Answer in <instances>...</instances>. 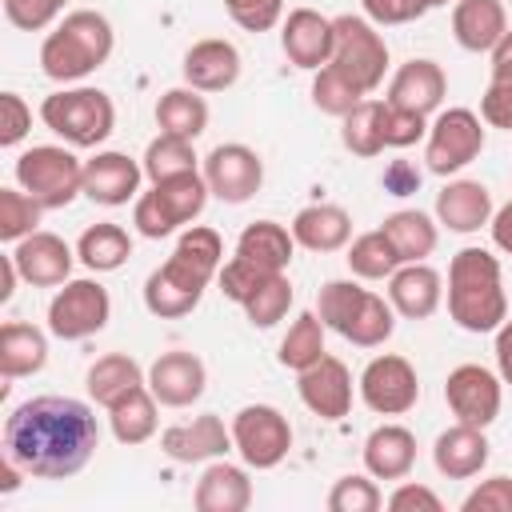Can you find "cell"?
<instances>
[{
  "label": "cell",
  "mask_w": 512,
  "mask_h": 512,
  "mask_svg": "<svg viewBox=\"0 0 512 512\" xmlns=\"http://www.w3.org/2000/svg\"><path fill=\"white\" fill-rule=\"evenodd\" d=\"M32 132V108L24 104L20 92H0V144L16 148Z\"/></svg>",
  "instance_id": "obj_53"
},
{
  "label": "cell",
  "mask_w": 512,
  "mask_h": 512,
  "mask_svg": "<svg viewBox=\"0 0 512 512\" xmlns=\"http://www.w3.org/2000/svg\"><path fill=\"white\" fill-rule=\"evenodd\" d=\"M40 120L48 132H56L68 148H100L116 128V104L100 88H60L44 96Z\"/></svg>",
  "instance_id": "obj_4"
},
{
  "label": "cell",
  "mask_w": 512,
  "mask_h": 512,
  "mask_svg": "<svg viewBox=\"0 0 512 512\" xmlns=\"http://www.w3.org/2000/svg\"><path fill=\"white\" fill-rule=\"evenodd\" d=\"M488 232H492V244H496L500 252H508V256H512V200H508V204H500V208L492 212Z\"/></svg>",
  "instance_id": "obj_58"
},
{
  "label": "cell",
  "mask_w": 512,
  "mask_h": 512,
  "mask_svg": "<svg viewBox=\"0 0 512 512\" xmlns=\"http://www.w3.org/2000/svg\"><path fill=\"white\" fill-rule=\"evenodd\" d=\"M492 56V80H512V32H504L500 36V44L488 52Z\"/></svg>",
  "instance_id": "obj_60"
},
{
  "label": "cell",
  "mask_w": 512,
  "mask_h": 512,
  "mask_svg": "<svg viewBox=\"0 0 512 512\" xmlns=\"http://www.w3.org/2000/svg\"><path fill=\"white\" fill-rule=\"evenodd\" d=\"M12 260H16L24 284H32V288H60L64 280H72L76 252L64 244V236L36 228L20 244H12Z\"/></svg>",
  "instance_id": "obj_20"
},
{
  "label": "cell",
  "mask_w": 512,
  "mask_h": 512,
  "mask_svg": "<svg viewBox=\"0 0 512 512\" xmlns=\"http://www.w3.org/2000/svg\"><path fill=\"white\" fill-rule=\"evenodd\" d=\"M204 180H208V192L224 204H244L260 192L264 184V160L256 148L240 144V140H228V144H216L208 156H204Z\"/></svg>",
  "instance_id": "obj_13"
},
{
  "label": "cell",
  "mask_w": 512,
  "mask_h": 512,
  "mask_svg": "<svg viewBox=\"0 0 512 512\" xmlns=\"http://www.w3.org/2000/svg\"><path fill=\"white\" fill-rule=\"evenodd\" d=\"M84 384H88V396H92V404H100V408H112L120 396H128L132 388H140V384H148V372L128 356V352H108V356H100L92 368H88V376H84Z\"/></svg>",
  "instance_id": "obj_33"
},
{
  "label": "cell",
  "mask_w": 512,
  "mask_h": 512,
  "mask_svg": "<svg viewBox=\"0 0 512 512\" xmlns=\"http://www.w3.org/2000/svg\"><path fill=\"white\" fill-rule=\"evenodd\" d=\"M144 176L152 180V184H160V180H172V176H180V172H200V156H196V148H192V140H184V136H168V132H160L148 148H144Z\"/></svg>",
  "instance_id": "obj_38"
},
{
  "label": "cell",
  "mask_w": 512,
  "mask_h": 512,
  "mask_svg": "<svg viewBox=\"0 0 512 512\" xmlns=\"http://www.w3.org/2000/svg\"><path fill=\"white\" fill-rule=\"evenodd\" d=\"M148 388L152 396L164 404V408H188L204 396L208 388V368L196 352H184V348H172V352H160L148 368Z\"/></svg>",
  "instance_id": "obj_18"
},
{
  "label": "cell",
  "mask_w": 512,
  "mask_h": 512,
  "mask_svg": "<svg viewBox=\"0 0 512 512\" xmlns=\"http://www.w3.org/2000/svg\"><path fill=\"white\" fill-rule=\"evenodd\" d=\"M240 48L224 36H204L196 40L188 52H184V84L196 88V92H228L236 80H240Z\"/></svg>",
  "instance_id": "obj_21"
},
{
  "label": "cell",
  "mask_w": 512,
  "mask_h": 512,
  "mask_svg": "<svg viewBox=\"0 0 512 512\" xmlns=\"http://www.w3.org/2000/svg\"><path fill=\"white\" fill-rule=\"evenodd\" d=\"M360 400L376 412V416H404L416 408L420 400V376L416 368L396 356V352H384V356H372L360 372Z\"/></svg>",
  "instance_id": "obj_11"
},
{
  "label": "cell",
  "mask_w": 512,
  "mask_h": 512,
  "mask_svg": "<svg viewBox=\"0 0 512 512\" xmlns=\"http://www.w3.org/2000/svg\"><path fill=\"white\" fill-rule=\"evenodd\" d=\"M232 444V428H224V420L216 412H200L188 424H172L160 432V452L176 464H208L228 456Z\"/></svg>",
  "instance_id": "obj_17"
},
{
  "label": "cell",
  "mask_w": 512,
  "mask_h": 512,
  "mask_svg": "<svg viewBox=\"0 0 512 512\" xmlns=\"http://www.w3.org/2000/svg\"><path fill=\"white\" fill-rule=\"evenodd\" d=\"M380 112L384 100H360L344 120H340V140L352 156H380L384 152V132H380Z\"/></svg>",
  "instance_id": "obj_40"
},
{
  "label": "cell",
  "mask_w": 512,
  "mask_h": 512,
  "mask_svg": "<svg viewBox=\"0 0 512 512\" xmlns=\"http://www.w3.org/2000/svg\"><path fill=\"white\" fill-rule=\"evenodd\" d=\"M172 252H176L180 260H188L192 268H200L204 276H212V280H216V272H220V264H224V240H220V232L208 228V224H188V228L180 232V240H176Z\"/></svg>",
  "instance_id": "obj_46"
},
{
  "label": "cell",
  "mask_w": 512,
  "mask_h": 512,
  "mask_svg": "<svg viewBox=\"0 0 512 512\" xmlns=\"http://www.w3.org/2000/svg\"><path fill=\"white\" fill-rule=\"evenodd\" d=\"M296 392L304 408L320 420H344L352 412V372L336 356H320L304 372H296Z\"/></svg>",
  "instance_id": "obj_15"
},
{
  "label": "cell",
  "mask_w": 512,
  "mask_h": 512,
  "mask_svg": "<svg viewBox=\"0 0 512 512\" xmlns=\"http://www.w3.org/2000/svg\"><path fill=\"white\" fill-rule=\"evenodd\" d=\"M208 284H212V276H204L200 268H192L188 260H180L172 252L160 268L148 272V280H144V308L152 316H160V320H180V316H188L200 304Z\"/></svg>",
  "instance_id": "obj_14"
},
{
  "label": "cell",
  "mask_w": 512,
  "mask_h": 512,
  "mask_svg": "<svg viewBox=\"0 0 512 512\" xmlns=\"http://www.w3.org/2000/svg\"><path fill=\"white\" fill-rule=\"evenodd\" d=\"M388 300H392L396 316H404V320H428L440 308V300H444V280L424 260L400 264L388 276Z\"/></svg>",
  "instance_id": "obj_23"
},
{
  "label": "cell",
  "mask_w": 512,
  "mask_h": 512,
  "mask_svg": "<svg viewBox=\"0 0 512 512\" xmlns=\"http://www.w3.org/2000/svg\"><path fill=\"white\" fill-rule=\"evenodd\" d=\"M0 276H4V284H0V300H12V292H16V280H20V268H16L12 252H8V256H0Z\"/></svg>",
  "instance_id": "obj_61"
},
{
  "label": "cell",
  "mask_w": 512,
  "mask_h": 512,
  "mask_svg": "<svg viewBox=\"0 0 512 512\" xmlns=\"http://www.w3.org/2000/svg\"><path fill=\"white\" fill-rule=\"evenodd\" d=\"M192 504L200 512H244L252 504V480L240 464H228L224 456L208 460V468L196 480Z\"/></svg>",
  "instance_id": "obj_26"
},
{
  "label": "cell",
  "mask_w": 512,
  "mask_h": 512,
  "mask_svg": "<svg viewBox=\"0 0 512 512\" xmlns=\"http://www.w3.org/2000/svg\"><path fill=\"white\" fill-rule=\"evenodd\" d=\"M416 464V436L404 424H380L364 440V472L376 480H404Z\"/></svg>",
  "instance_id": "obj_28"
},
{
  "label": "cell",
  "mask_w": 512,
  "mask_h": 512,
  "mask_svg": "<svg viewBox=\"0 0 512 512\" xmlns=\"http://www.w3.org/2000/svg\"><path fill=\"white\" fill-rule=\"evenodd\" d=\"M132 256V236L120 228V224H92L80 232L76 240V260L88 268V272H116L124 268Z\"/></svg>",
  "instance_id": "obj_36"
},
{
  "label": "cell",
  "mask_w": 512,
  "mask_h": 512,
  "mask_svg": "<svg viewBox=\"0 0 512 512\" xmlns=\"http://www.w3.org/2000/svg\"><path fill=\"white\" fill-rule=\"evenodd\" d=\"M44 208L24 192V188H0V240L20 244L24 236L36 232Z\"/></svg>",
  "instance_id": "obj_45"
},
{
  "label": "cell",
  "mask_w": 512,
  "mask_h": 512,
  "mask_svg": "<svg viewBox=\"0 0 512 512\" xmlns=\"http://www.w3.org/2000/svg\"><path fill=\"white\" fill-rule=\"evenodd\" d=\"M448 316L464 332H496L508 320L500 260L488 248H460L448 264Z\"/></svg>",
  "instance_id": "obj_2"
},
{
  "label": "cell",
  "mask_w": 512,
  "mask_h": 512,
  "mask_svg": "<svg viewBox=\"0 0 512 512\" xmlns=\"http://www.w3.org/2000/svg\"><path fill=\"white\" fill-rule=\"evenodd\" d=\"M112 320V296L100 280H64L48 300V332L56 340H88Z\"/></svg>",
  "instance_id": "obj_8"
},
{
  "label": "cell",
  "mask_w": 512,
  "mask_h": 512,
  "mask_svg": "<svg viewBox=\"0 0 512 512\" xmlns=\"http://www.w3.org/2000/svg\"><path fill=\"white\" fill-rule=\"evenodd\" d=\"M364 296H368V288H360L356 280H328V284H320L316 312H320L324 328H332V332H340V336H344V332H348V324L356 320V312H360Z\"/></svg>",
  "instance_id": "obj_44"
},
{
  "label": "cell",
  "mask_w": 512,
  "mask_h": 512,
  "mask_svg": "<svg viewBox=\"0 0 512 512\" xmlns=\"http://www.w3.org/2000/svg\"><path fill=\"white\" fill-rule=\"evenodd\" d=\"M380 232L392 240L400 264L428 260L436 252V240H440V224L428 212H420V208H396L392 216H384Z\"/></svg>",
  "instance_id": "obj_32"
},
{
  "label": "cell",
  "mask_w": 512,
  "mask_h": 512,
  "mask_svg": "<svg viewBox=\"0 0 512 512\" xmlns=\"http://www.w3.org/2000/svg\"><path fill=\"white\" fill-rule=\"evenodd\" d=\"M44 364H48V336L36 324L8 320L0 328V372H4V380L36 376Z\"/></svg>",
  "instance_id": "obj_31"
},
{
  "label": "cell",
  "mask_w": 512,
  "mask_h": 512,
  "mask_svg": "<svg viewBox=\"0 0 512 512\" xmlns=\"http://www.w3.org/2000/svg\"><path fill=\"white\" fill-rule=\"evenodd\" d=\"M504 4H512V0H504Z\"/></svg>",
  "instance_id": "obj_63"
},
{
  "label": "cell",
  "mask_w": 512,
  "mask_h": 512,
  "mask_svg": "<svg viewBox=\"0 0 512 512\" xmlns=\"http://www.w3.org/2000/svg\"><path fill=\"white\" fill-rule=\"evenodd\" d=\"M484 152V120L472 108H444L424 136V160L436 176H456Z\"/></svg>",
  "instance_id": "obj_9"
},
{
  "label": "cell",
  "mask_w": 512,
  "mask_h": 512,
  "mask_svg": "<svg viewBox=\"0 0 512 512\" xmlns=\"http://www.w3.org/2000/svg\"><path fill=\"white\" fill-rule=\"evenodd\" d=\"M428 116L424 112H412V108H400V104H388L384 100V112H380V132H384V148H412L428 136Z\"/></svg>",
  "instance_id": "obj_48"
},
{
  "label": "cell",
  "mask_w": 512,
  "mask_h": 512,
  "mask_svg": "<svg viewBox=\"0 0 512 512\" xmlns=\"http://www.w3.org/2000/svg\"><path fill=\"white\" fill-rule=\"evenodd\" d=\"M388 508L392 512H440V496L428 488V484H416V480H404L392 496H388Z\"/></svg>",
  "instance_id": "obj_56"
},
{
  "label": "cell",
  "mask_w": 512,
  "mask_h": 512,
  "mask_svg": "<svg viewBox=\"0 0 512 512\" xmlns=\"http://www.w3.org/2000/svg\"><path fill=\"white\" fill-rule=\"evenodd\" d=\"M332 44H336V28L316 8H292L280 20V48L288 64L304 72H320L324 64H332Z\"/></svg>",
  "instance_id": "obj_16"
},
{
  "label": "cell",
  "mask_w": 512,
  "mask_h": 512,
  "mask_svg": "<svg viewBox=\"0 0 512 512\" xmlns=\"http://www.w3.org/2000/svg\"><path fill=\"white\" fill-rule=\"evenodd\" d=\"M444 92H448V76H444V68H440L436 60H428V56H412L408 64L396 68V76H392L384 100L432 116V112L444 104Z\"/></svg>",
  "instance_id": "obj_22"
},
{
  "label": "cell",
  "mask_w": 512,
  "mask_h": 512,
  "mask_svg": "<svg viewBox=\"0 0 512 512\" xmlns=\"http://www.w3.org/2000/svg\"><path fill=\"white\" fill-rule=\"evenodd\" d=\"M492 192L480 180H448L436 192V224H444L448 232H480L492 220Z\"/></svg>",
  "instance_id": "obj_24"
},
{
  "label": "cell",
  "mask_w": 512,
  "mask_h": 512,
  "mask_svg": "<svg viewBox=\"0 0 512 512\" xmlns=\"http://www.w3.org/2000/svg\"><path fill=\"white\" fill-rule=\"evenodd\" d=\"M64 4L68 0H4V16L20 32H40V28H52L56 24V16L64 12Z\"/></svg>",
  "instance_id": "obj_50"
},
{
  "label": "cell",
  "mask_w": 512,
  "mask_h": 512,
  "mask_svg": "<svg viewBox=\"0 0 512 512\" xmlns=\"http://www.w3.org/2000/svg\"><path fill=\"white\" fill-rule=\"evenodd\" d=\"M292 248H296L292 228H284L276 220H252L236 240V256L264 268V272H288Z\"/></svg>",
  "instance_id": "obj_30"
},
{
  "label": "cell",
  "mask_w": 512,
  "mask_h": 512,
  "mask_svg": "<svg viewBox=\"0 0 512 512\" xmlns=\"http://www.w3.org/2000/svg\"><path fill=\"white\" fill-rule=\"evenodd\" d=\"M348 272L356 280H388L396 268H400V256L392 248V240L376 228V232H360L352 244H348Z\"/></svg>",
  "instance_id": "obj_39"
},
{
  "label": "cell",
  "mask_w": 512,
  "mask_h": 512,
  "mask_svg": "<svg viewBox=\"0 0 512 512\" xmlns=\"http://www.w3.org/2000/svg\"><path fill=\"white\" fill-rule=\"evenodd\" d=\"M268 276H276V272H264V268H256V264H248V260H240V256H232V260L220 264V272H216L220 292H224L228 300H236V304H244Z\"/></svg>",
  "instance_id": "obj_49"
},
{
  "label": "cell",
  "mask_w": 512,
  "mask_h": 512,
  "mask_svg": "<svg viewBox=\"0 0 512 512\" xmlns=\"http://www.w3.org/2000/svg\"><path fill=\"white\" fill-rule=\"evenodd\" d=\"M360 100H368V92H360V88H356L340 68L324 64V68L312 76V104H316L324 116L344 120Z\"/></svg>",
  "instance_id": "obj_43"
},
{
  "label": "cell",
  "mask_w": 512,
  "mask_h": 512,
  "mask_svg": "<svg viewBox=\"0 0 512 512\" xmlns=\"http://www.w3.org/2000/svg\"><path fill=\"white\" fill-rule=\"evenodd\" d=\"M392 332H396V308H392V300L368 292L364 304H360V312H356V320L348 324L344 340L356 344V348H380Z\"/></svg>",
  "instance_id": "obj_41"
},
{
  "label": "cell",
  "mask_w": 512,
  "mask_h": 512,
  "mask_svg": "<svg viewBox=\"0 0 512 512\" xmlns=\"http://www.w3.org/2000/svg\"><path fill=\"white\" fill-rule=\"evenodd\" d=\"M360 4H364V16H368L376 28L412 24V20H420L424 12H432L428 0H360Z\"/></svg>",
  "instance_id": "obj_54"
},
{
  "label": "cell",
  "mask_w": 512,
  "mask_h": 512,
  "mask_svg": "<svg viewBox=\"0 0 512 512\" xmlns=\"http://www.w3.org/2000/svg\"><path fill=\"white\" fill-rule=\"evenodd\" d=\"M496 372L500 380L512 388V320H504L496 328Z\"/></svg>",
  "instance_id": "obj_59"
},
{
  "label": "cell",
  "mask_w": 512,
  "mask_h": 512,
  "mask_svg": "<svg viewBox=\"0 0 512 512\" xmlns=\"http://www.w3.org/2000/svg\"><path fill=\"white\" fill-rule=\"evenodd\" d=\"M232 444L240 452V460L256 472L276 468L288 448H292V424L280 408L272 404H244L232 416Z\"/></svg>",
  "instance_id": "obj_10"
},
{
  "label": "cell",
  "mask_w": 512,
  "mask_h": 512,
  "mask_svg": "<svg viewBox=\"0 0 512 512\" xmlns=\"http://www.w3.org/2000/svg\"><path fill=\"white\" fill-rule=\"evenodd\" d=\"M4 456L36 480L76 476L100 448V420L76 396H36L4 420Z\"/></svg>",
  "instance_id": "obj_1"
},
{
  "label": "cell",
  "mask_w": 512,
  "mask_h": 512,
  "mask_svg": "<svg viewBox=\"0 0 512 512\" xmlns=\"http://www.w3.org/2000/svg\"><path fill=\"white\" fill-rule=\"evenodd\" d=\"M224 8L244 32H268L284 20V0H224Z\"/></svg>",
  "instance_id": "obj_51"
},
{
  "label": "cell",
  "mask_w": 512,
  "mask_h": 512,
  "mask_svg": "<svg viewBox=\"0 0 512 512\" xmlns=\"http://www.w3.org/2000/svg\"><path fill=\"white\" fill-rule=\"evenodd\" d=\"M240 308H244V316H248L252 328H276L288 316V308H292V280H288V272L268 276Z\"/></svg>",
  "instance_id": "obj_42"
},
{
  "label": "cell",
  "mask_w": 512,
  "mask_h": 512,
  "mask_svg": "<svg viewBox=\"0 0 512 512\" xmlns=\"http://www.w3.org/2000/svg\"><path fill=\"white\" fill-rule=\"evenodd\" d=\"M208 196H212V192H208L204 172H180V176H172V180L152 184L148 192H140V196L132 200V224H136L140 236L164 240V236H172L176 228L192 224V220L204 212Z\"/></svg>",
  "instance_id": "obj_5"
},
{
  "label": "cell",
  "mask_w": 512,
  "mask_h": 512,
  "mask_svg": "<svg viewBox=\"0 0 512 512\" xmlns=\"http://www.w3.org/2000/svg\"><path fill=\"white\" fill-rule=\"evenodd\" d=\"M480 120L488 128L512 132V80H488V88L480 96Z\"/></svg>",
  "instance_id": "obj_55"
},
{
  "label": "cell",
  "mask_w": 512,
  "mask_h": 512,
  "mask_svg": "<svg viewBox=\"0 0 512 512\" xmlns=\"http://www.w3.org/2000/svg\"><path fill=\"white\" fill-rule=\"evenodd\" d=\"M380 504H384V492L368 472H348L328 492V512H376Z\"/></svg>",
  "instance_id": "obj_47"
},
{
  "label": "cell",
  "mask_w": 512,
  "mask_h": 512,
  "mask_svg": "<svg viewBox=\"0 0 512 512\" xmlns=\"http://www.w3.org/2000/svg\"><path fill=\"white\" fill-rule=\"evenodd\" d=\"M156 396H152V388L148 384H140V388H132L128 396H120L112 408H108V428H112V436L120 440V444H144V440H152L156 436Z\"/></svg>",
  "instance_id": "obj_35"
},
{
  "label": "cell",
  "mask_w": 512,
  "mask_h": 512,
  "mask_svg": "<svg viewBox=\"0 0 512 512\" xmlns=\"http://www.w3.org/2000/svg\"><path fill=\"white\" fill-rule=\"evenodd\" d=\"M16 184L44 208H68L84 192V160L64 144H32L16 156Z\"/></svg>",
  "instance_id": "obj_6"
},
{
  "label": "cell",
  "mask_w": 512,
  "mask_h": 512,
  "mask_svg": "<svg viewBox=\"0 0 512 512\" xmlns=\"http://www.w3.org/2000/svg\"><path fill=\"white\" fill-rule=\"evenodd\" d=\"M432 8H444V4H456V0H428Z\"/></svg>",
  "instance_id": "obj_62"
},
{
  "label": "cell",
  "mask_w": 512,
  "mask_h": 512,
  "mask_svg": "<svg viewBox=\"0 0 512 512\" xmlns=\"http://www.w3.org/2000/svg\"><path fill=\"white\" fill-rule=\"evenodd\" d=\"M156 128L168 132V136L196 140L208 128V100H204V92H196L188 84L184 88H168L156 100Z\"/></svg>",
  "instance_id": "obj_34"
},
{
  "label": "cell",
  "mask_w": 512,
  "mask_h": 512,
  "mask_svg": "<svg viewBox=\"0 0 512 512\" xmlns=\"http://www.w3.org/2000/svg\"><path fill=\"white\" fill-rule=\"evenodd\" d=\"M432 464L448 480L480 476L484 464H488V436H484V428H472V424H460V420L452 428H444L436 436V444H432Z\"/></svg>",
  "instance_id": "obj_25"
},
{
  "label": "cell",
  "mask_w": 512,
  "mask_h": 512,
  "mask_svg": "<svg viewBox=\"0 0 512 512\" xmlns=\"http://www.w3.org/2000/svg\"><path fill=\"white\" fill-rule=\"evenodd\" d=\"M116 48V32L104 12L76 8L68 12L40 44V72L56 84H76L92 76L100 64H108Z\"/></svg>",
  "instance_id": "obj_3"
},
{
  "label": "cell",
  "mask_w": 512,
  "mask_h": 512,
  "mask_svg": "<svg viewBox=\"0 0 512 512\" xmlns=\"http://www.w3.org/2000/svg\"><path fill=\"white\" fill-rule=\"evenodd\" d=\"M336 44H332V68H340L360 92H376L388 72V44L380 28L368 16L344 12L332 20Z\"/></svg>",
  "instance_id": "obj_7"
},
{
  "label": "cell",
  "mask_w": 512,
  "mask_h": 512,
  "mask_svg": "<svg viewBox=\"0 0 512 512\" xmlns=\"http://www.w3.org/2000/svg\"><path fill=\"white\" fill-rule=\"evenodd\" d=\"M444 400L460 424L488 428L500 416L504 380H500V372H492L484 364H456L444 380Z\"/></svg>",
  "instance_id": "obj_12"
},
{
  "label": "cell",
  "mask_w": 512,
  "mask_h": 512,
  "mask_svg": "<svg viewBox=\"0 0 512 512\" xmlns=\"http://www.w3.org/2000/svg\"><path fill=\"white\" fill-rule=\"evenodd\" d=\"M420 168L412 164V160H388V168H384V176H380V184H384V192L388 196H412L416 188H420Z\"/></svg>",
  "instance_id": "obj_57"
},
{
  "label": "cell",
  "mask_w": 512,
  "mask_h": 512,
  "mask_svg": "<svg viewBox=\"0 0 512 512\" xmlns=\"http://www.w3.org/2000/svg\"><path fill=\"white\" fill-rule=\"evenodd\" d=\"M324 332H328V328H324L320 312H300V316L288 324L276 360H280L284 368H292V372H304L308 364H316V360L328 352V348H324Z\"/></svg>",
  "instance_id": "obj_37"
},
{
  "label": "cell",
  "mask_w": 512,
  "mask_h": 512,
  "mask_svg": "<svg viewBox=\"0 0 512 512\" xmlns=\"http://www.w3.org/2000/svg\"><path fill=\"white\" fill-rule=\"evenodd\" d=\"M464 512H512V476H488L480 480L464 500Z\"/></svg>",
  "instance_id": "obj_52"
},
{
  "label": "cell",
  "mask_w": 512,
  "mask_h": 512,
  "mask_svg": "<svg viewBox=\"0 0 512 512\" xmlns=\"http://www.w3.org/2000/svg\"><path fill=\"white\" fill-rule=\"evenodd\" d=\"M508 32L504 0H456L452 4V36L464 52H492Z\"/></svg>",
  "instance_id": "obj_27"
},
{
  "label": "cell",
  "mask_w": 512,
  "mask_h": 512,
  "mask_svg": "<svg viewBox=\"0 0 512 512\" xmlns=\"http://www.w3.org/2000/svg\"><path fill=\"white\" fill-rule=\"evenodd\" d=\"M292 236L308 252H340L352 244V216L340 204H304L292 216Z\"/></svg>",
  "instance_id": "obj_29"
},
{
  "label": "cell",
  "mask_w": 512,
  "mask_h": 512,
  "mask_svg": "<svg viewBox=\"0 0 512 512\" xmlns=\"http://www.w3.org/2000/svg\"><path fill=\"white\" fill-rule=\"evenodd\" d=\"M140 180H144V164L132 160L128 152H96L92 160H84V196L92 204L120 208L140 196Z\"/></svg>",
  "instance_id": "obj_19"
}]
</instances>
